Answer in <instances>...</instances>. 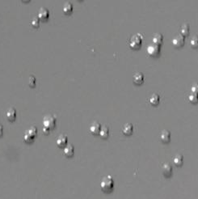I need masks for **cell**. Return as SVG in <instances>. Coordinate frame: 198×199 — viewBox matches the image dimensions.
Returning <instances> with one entry per match:
<instances>
[{"instance_id": "cell-1", "label": "cell", "mask_w": 198, "mask_h": 199, "mask_svg": "<svg viewBox=\"0 0 198 199\" xmlns=\"http://www.w3.org/2000/svg\"><path fill=\"white\" fill-rule=\"evenodd\" d=\"M100 189L104 193H111L114 189V181L111 176H107L103 178L100 182Z\"/></svg>"}, {"instance_id": "cell-2", "label": "cell", "mask_w": 198, "mask_h": 199, "mask_svg": "<svg viewBox=\"0 0 198 199\" xmlns=\"http://www.w3.org/2000/svg\"><path fill=\"white\" fill-rule=\"evenodd\" d=\"M142 44V37L140 34L134 35L129 41V47L133 49H138Z\"/></svg>"}, {"instance_id": "cell-3", "label": "cell", "mask_w": 198, "mask_h": 199, "mask_svg": "<svg viewBox=\"0 0 198 199\" xmlns=\"http://www.w3.org/2000/svg\"><path fill=\"white\" fill-rule=\"evenodd\" d=\"M43 126L44 127H46L49 130L53 129L56 126V118L51 115L45 117L43 119Z\"/></svg>"}, {"instance_id": "cell-4", "label": "cell", "mask_w": 198, "mask_h": 199, "mask_svg": "<svg viewBox=\"0 0 198 199\" xmlns=\"http://www.w3.org/2000/svg\"><path fill=\"white\" fill-rule=\"evenodd\" d=\"M147 53L151 57H158L160 53V45L156 44H151L147 47Z\"/></svg>"}, {"instance_id": "cell-5", "label": "cell", "mask_w": 198, "mask_h": 199, "mask_svg": "<svg viewBox=\"0 0 198 199\" xmlns=\"http://www.w3.org/2000/svg\"><path fill=\"white\" fill-rule=\"evenodd\" d=\"M185 43V38L182 35H177L172 39V45L176 48L182 47Z\"/></svg>"}, {"instance_id": "cell-6", "label": "cell", "mask_w": 198, "mask_h": 199, "mask_svg": "<svg viewBox=\"0 0 198 199\" xmlns=\"http://www.w3.org/2000/svg\"><path fill=\"white\" fill-rule=\"evenodd\" d=\"M101 129V125L99 124L98 121H94L90 126V132L91 134L93 135H98Z\"/></svg>"}, {"instance_id": "cell-7", "label": "cell", "mask_w": 198, "mask_h": 199, "mask_svg": "<svg viewBox=\"0 0 198 199\" xmlns=\"http://www.w3.org/2000/svg\"><path fill=\"white\" fill-rule=\"evenodd\" d=\"M163 174L166 177H170L172 175V167L169 163H166L163 165Z\"/></svg>"}, {"instance_id": "cell-8", "label": "cell", "mask_w": 198, "mask_h": 199, "mask_svg": "<svg viewBox=\"0 0 198 199\" xmlns=\"http://www.w3.org/2000/svg\"><path fill=\"white\" fill-rule=\"evenodd\" d=\"M56 143L58 147H64L67 143V137L64 134H61L60 136L57 137Z\"/></svg>"}, {"instance_id": "cell-9", "label": "cell", "mask_w": 198, "mask_h": 199, "mask_svg": "<svg viewBox=\"0 0 198 199\" xmlns=\"http://www.w3.org/2000/svg\"><path fill=\"white\" fill-rule=\"evenodd\" d=\"M133 131H134V126L130 123H127L125 124V126H123L122 128V133L126 135V136H129L131 134H133Z\"/></svg>"}, {"instance_id": "cell-10", "label": "cell", "mask_w": 198, "mask_h": 199, "mask_svg": "<svg viewBox=\"0 0 198 199\" xmlns=\"http://www.w3.org/2000/svg\"><path fill=\"white\" fill-rule=\"evenodd\" d=\"M160 139L164 143H168L171 140V134L168 130H163L160 134Z\"/></svg>"}, {"instance_id": "cell-11", "label": "cell", "mask_w": 198, "mask_h": 199, "mask_svg": "<svg viewBox=\"0 0 198 199\" xmlns=\"http://www.w3.org/2000/svg\"><path fill=\"white\" fill-rule=\"evenodd\" d=\"M49 16V11L47 9L45 8H41L38 12V18L41 20H47Z\"/></svg>"}, {"instance_id": "cell-12", "label": "cell", "mask_w": 198, "mask_h": 199, "mask_svg": "<svg viewBox=\"0 0 198 199\" xmlns=\"http://www.w3.org/2000/svg\"><path fill=\"white\" fill-rule=\"evenodd\" d=\"M74 148L72 145H67V146L64 147L63 153L66 156L70 157L74 155Z\"/></svg>"}, {"instance_id": "cell-13", "label": "cell", "mask_w": 198, "mask_h": 199, "mask_svg": "<svg viewBox=\"0 0 198 199\" xmlns=\"http://www.w3.org/2000/svg\"><path fill=\"white\" fill-rule=\"evenodd\" d=\"M6 116H7V119L10 121H15L16 118V111L14 108H9L8 110L7 111Z\"/></svg>"}, {"instance_id": "cell-14", "label": "cell", "mask_w": 198, "mask_h": 199, "mask_svg": "<svg viewBox=\"0 0 198 199\" xmlns=\"http://www.w3.org/2000/svg\"><path fill=\"white\" fill-rule=\"evenodd\" d=\"M133 80L135 84H142L144 80V76L142 73H136L134 74V77H133Z\"/></svg>"}, {"instance_id": "cell-15", "label": "cell", "mask_w": 198, "mask_h": 199, "mask_svg": "<svg viewBox=\"0 0 198 199\" xmlns=\"http://www.w3.org/2000/svg\"><path fill=\"white\" fill-rule=\"evenodd\" d=\"M163 40H164L163 35L160 34V33H157V34L154 35V37H153V38H152V41H153V43L154 44L161 45L163 44Z\"/></svg>"}, {"instance_id": "cell-16", "label": "cell", "mask_w": 198, "mask_h": 199, "mask_svg": "<svg viewBox=\"0 0 198 199\" xmlns=\"http://www.w3.org/2000/svg\"><path fill=\"white\" fill-rule=\"evenodd\" d=\"M99 134L102 139H107L108 137V135H109V129H108V127H107V126H103V127H101Z\"/></svg>"}, {"instance_id": "cell-17", "label": "cell", "mask_w": 198, "mask_h": 199, "mask_svg": "<svg viewBox=\"0 0 198 199\" xmlns=\"http://www.w3.org/2000/svg\"><path fill=\"white\" fill-rule=\"evenodd\" d=\"M149 101H150L151 104L154 105V106L158 105V104H159V101H160L159 95H157V94H153V95H151V97H150Z\"/></svg>"}, {"instance_id": "cell-18", "label": "cell", "mask_w": 198, "mask_h": 199, "mask_svg": "<svg viewBox=\"0 0 198 199\" xmlns=\"http://www.w3.org/2000/svg\"><path fill=\"white\" fill-rule=\"evenodd\" d=\"M189 25L188 24H183L180 28V34L185 37L189 36Z\"/></svg>"}, {"instance_id": "cell-19", "label": "cell", "mask_w": 198, "mask_h": 199, "mask_svg": "<svg viewBox=\"0 0 198 199\" xmlns=\"http://www.w3.org/2000/svg\"><path fill=\"white\" fill-rule=\"evenodd\" d=\"M62 11L66 15H69L73 11V5L71 4L70 3H66L63 6V8H62Z\"/></svg>"}, {"instance_id": "cell-20", "label": "cell", "mask_w": 198, "mask_h": 199, "mask_svg": "<svg viewBox=\"0 0 198 199\" xmlns=\"http://www.w3.org/2000/svg\"><path fill=\"white\" fill-rule=\"evenodd\" d=\"M184 162V157L181 155H177L173 159V163L176 166H181Z\"/></svg>"}, {"instance_id": "cell-21", "label": "cell", "mask_w": 198, "mask_h": 199, "mask_svg": "<svg viewBox=\"0 0 198 199\" xmlns=\"http://www.w3.org/2000/svg\"><path fill=\"white\" fill-rule=\"evenodd\" d=\"M189 100L191 103H193V104H196L198 102V94L197 93H193L192 92L189 95Z\"/></svg>"}, {"instance_id": "cell-22", "label": "cell", "mask_w": 198, "mask_h": 199, "mask_svg": "<svg viewBox=\"0 0 198 199\" xmlns=\"http://www.w3.org/2000/svg\"><path fill=\"white\" fill-rule=\"evenodd\" d=\"M26 134H29V135H31V136H32V137H36V134H37V129L35 127V126H32V127H30L28 130H27L25 131Z\"/></svg>"}, {"instance_id": "cell-23", "label": "cell", "mask_w": 198, "mask_h": 199, "mask_svg": "<svg viewBox=\"0 0 198 199\" xmlns=\"http://www.w3.org/2000/svg\"><path fill=\"white\" fill-rule=\"evenodd\" d=\"M190 45L193 49L198 48V36H194L190 41Z\"/></svg>"}, {"instance_id": "cell-24", "label": "cell", "mask_w": 198, "mask_h": 199, "mask_svg": "<svg viewBox=\"0 0 198 199\" xmlns=\"http://www.w3.org/2000/svg\"><path fill=\"white\" fill-rule=\"evenodd\" d=\"M31 25L34 28H38L40 26V19L39 18L35 17L31 20Z\"/></svg>"}, {"instance_id": "cell-25", "label": "cell", "mask_w": 198, "mask_h": 199, "mask_svg": "<svg viewBox=\"0 0 198 199\" xmlns=\"http://www.w3.org/2000/svg\"><path fill=\"white\" fill-rule=\"evenodd\" d=\"M34 140V137H32V136H31V135H29V134H24V141L25 142V143H31V142H32Z\"/></svg>"}, {"instance_id": "cell-26", "label": "cell", "mask_w": 198, "mask_h": 199, "mask_svg": "<svg viewBox=\"0 0 198 199\" xmlns=\"http://www.w3.org/2000/svg\"><path fill=\"white\" fill-rule=\"evenodd\" d=\"M28 85L31 87H34L35 85H36V79H35L34 76H30L29 79H28Z\"/></svg>"}, {"instance_id": "cell-27", "label": "cell", "mask_w": 198, "mask_h": 199, "mask_svg": "<svg viewBox=\"0 0 198 199\" xmlns=\"http://www.w3.org/2000/svg\"><path fill=\"white\" fill-rule=\"evenodd\" d=\"M191 91L193 93H197L198 94V84L197 83H194L193 86L191 87Z\"/></svg>"}, {"instance_id": "cell-28", "label": "cell", "mask_w": 198, "mask_h": 199, "mask_svg": "<svg viewBox=\"0 0 198 199\" xmlns=\"http://www.w3.org/2000/svg\"><path fill=\"white\" fill-rule=\"evenodd\" d=\"M42 130H43L44 134H49V129H48V128H46V127H44V126H43V129H42Z\"/></svg>"}, {"instance_id": "cell-29", "label": "cell", "mask_w": 198, "mask_h": 199, "mask_svg": "<svg viewBox=\"0 0 198 199\" xmlns=\"http://www.w3.org/2000/svg\"><path fill=\"white\" fill-rule=\"evenodd\" d=\"M3 126L0 124V136H2V135H3Z\"/></svg>"}, {"instance_id": "cell-30", "label": "cell", "mask_w": 198, "mask_h": 199, "mask_svg": "<svg viewBox=\"0 0 198 199\" xmlns=\"http://www.w3.org/2000/svg\"><path fill=\"white\" fill-rule=\"evenodd\" d=\"M22 1H23V2H28L29 0H22Z\"/></svg>"}]
</instances>
